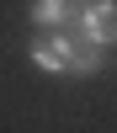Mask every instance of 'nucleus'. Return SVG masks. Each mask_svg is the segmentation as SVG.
I'll use <instances>...</instances> for the list:
<instances>
[{
	"instance_id": "1",
	"label": "nucleus",
	"mask_w": 117,
	"mask_h": 133,
	"mask_svg": "<svg viewBox=\"0 0 117 133\" xmlns=\"http://www.w3.org/2000/svg\"><path fill=\"white\" fill-rule=\"evenodd\" d=\"M74 27H80V37L112 48L117 43V0H74Z\"/></svg>"
},
{
	"instance_id": "2",
	"label": "nucleus",
	"mask_w": 117,
	"mask_h": 133,
	"mask_svg": "<svg viewBox=\"0 0 117 133\" xmlns=\"http://www.w3.org/2000/svg\"><path fill=\"white\" fill-rule=\"evenodd\" d=\"M32 21L37 27H69L74 21V0H32Z\"/></svg>"
},
{
	"instance_id": "3",
	"label": "nucleus",
	"mask_w": 117,
	"mask_h": 133,
	"mask_svg": "<svg viewBox=\"0 0 117 133\" xmlns=\"http://www.w3.org/2000/svg\"><path fill=\"white\" fill-rule=\"evenodd\" d=\"M32 64H37L43 75H64V59H59V48L53 43H32V53H27Z\"/></svg>"
}]
</instances>
